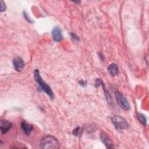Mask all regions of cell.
I'll return each mask as SVG.
<instances>
[{
    "label": "cell",
    "instance_id": "cell-1",
    "mask_svg": "<svg viewBox=\"0 0 149 149\" xmlns=\"http://www.w3.org/2000/svg\"><path fill=\"white\" fill-rule=\"evenodd\" d=\"M40 147L44 149H57L59 147V143L55 137L48 135L41 139Z\"/></svg>",
    "mask_w": 149,
    "mask_h": 149
},
{
    "label": "cell",
    "instance_id": "cell-2",
    "mask_svg": "<svg viewBox=\"0 0 149 149\" xmlns=\"http://www.w3.org/2000/svg\"><path fill=\"white\" fill-rule=\"evenodd\" d=\"M34 77L36 81L38 84L41 89L42 90L50 97L51 99H53L54 96L51 87L42 80V77L40 76L39 70L38 69H36L34 70Z\"/></svg>",
    "mask_w": 149,
    "mask_h": 149
},
{
    "label": "cell",
    "instance_id": "cell-3",
    "mask_svg": "<svg viewBox=\"0 0 149 149\" xmlns=\"http://www.w3.org/2000/svg\"><path fill=\"white\" fill-rule=\"evenodd\" d=\"M111 122L116 129H126L129 125L126 120L119 115H113L111 118Z\"/></svg>",
    "mask_w": 149,
    "mask_h": 149
},
{
    "label": "cell",
    "instance_id": "cell-4",
    "mask_svg": "<svg viewBox=\"0 0 149 149\" xmlns=\"http://www.w3.org/2000/svg\"><path fill=\"white\" fill-rule=\"evenodd\" d=\"M115 98L118 104L122 109L125 110L130 109V107L129 103L127 100V99L126 98V97L122 94H121L118 91H116L115 92Z\"/></svg>",
    "mask_w": 149,
    "mask_h": 149
},
{
    "label": "cell",
    "instance_id": "cell-5",
    "mask_svg": "<svg viewBox=\"0 0 149 149\" xmlns=\"http://www.w3.org/2000/svg\"><path fill=\"white\" fill-rule=\"evenodd\" d=\"M13 65L15 69L17 72H22L25 66L23 60L19 56H16L13 59Z\"/></svg>",
    "mask_w": 149,
    "mask_h": 149
},
{
    "label": "cell",
    "instance_id": "cell-6",
    "mask_svg": "<svg viewBox=\"0 0 149 149\" xmlns=\"http://www.w3.org/2000/svg\"><path fill=\"white\" fill-rule=\"evenodd\" d=\"M52 36L53 40L55 42H59L62 40L63 36L62 34V31L59 27L56 26L53 29L52 31Z\"/></svg>",
    "mask_w": 149,
    "mask_h": 149
},
{
    "label": "cell",
    "instance_id": "cell-7",
    "mask_svg": "<svg viewBox=\"0 0 149 149\" xmlns=\"http://www.w3.org/2000/svg\"><path fill=\"white\" fill-rule=\"evenodd\" d=\"M101 138L104 143V144L105 145V146L108 148H113V144L112 140L111 137L105 132H101Z\"/></svg>",
    "mask_w": 149,
    "mask_h": 149
},
{
    "label": "cell",
    "instance_id": "cell-8",
    "mask_svg": "<svg viewBox=\"0 0 149 149\" xmlns=\"http://www.w3.org/2000/svg\"><path fill=\"white\" fill-rule=\"evenodd\" d=\"M12 127V123L8 120H1V124H0V127H1V131L2 134H5Z\"/></svg>",
    "mask_w": 149,
    "mask_h": 149
},
{
    "label": "cell",
    "instance_id": "cell-9",
    "mask_svg": "<svg viewBox=\"0 0 149 149\" xmlns=\"http://www.w3.org/2000/svg\"><path fill=\"white\" fill-rule=\"evenodd\" d=\"M21 127L23 131L27 136L30 134V133L33 129V126L26 122V121H22V122L21 123Z\"/></svg>",
    "mask_w": 149,
    "mask_h": 149
},
{
    "label": "cell",
    "instance_id": "cell-10",
    "mask_svg": "<svg viewBox=\"0 0 149 149\" xmlns=\"http://www.w3.org/2000/svg\"><path fill=\"white\" fill-rule=\"evenodd\" d=\"M108 70L109 73L113 76H116L119 73V68L116 64L111 63L108 67Z\"/></svg>",
    "mask_w": 149,
    "mask_h": 149
},
{
    "label": "cell",
    "instance_id": "cell-11",
    "mask_svg": "<svg viewBox=\"0 0 149 149\" xmlns=\"http://www.w3.org/2000/svg\"><path fill=\"white\" fill-rule=\"evenodd\" d=\"M137 118L139 120V121L144 125L146 126L147 124V119L145 116V115L143 113H137Z\"/></svg>",
    "mask_w": 149,
    "mask_h": 149
},
{
    "label": "cell",
    "instance_id": "cell-12",
    "mask_svg": "<svg viewBox=\"0 0 149 149\" xmlns=\"http://www.w3.org/2000/svg\"><path fill=\"white\" fill-rule=\"evenodd\" d=\"M70 36H71V38L74 41H78L79 40V38L76 34H75L74 33H70Z\"/></svg>",
    "mask_w": 149,
    "mask_h": 149
},
{
    "label": "cell",
    "instance_id": "cell-13",
    "mask_svg": "<svg viewBox=\"0 0 149 149\" xmlns=\"http://www.w3.org/2000/svg\"><path fill=\"white\" fill-rule=\"evenodd\" d=\"M6 6L3 1H1V12H3L5 10Z\"/></svg>",
    "mask_w": 149,
    "mask_h": 149
},
{
    "label": "cell",
    "instance_id": "cell-14",
    "mask_svg": "<svg viewBox=\"0 0 149 149\" xmlns=\"http://www.w3.org/2000/svg\"><path fill=\"white\" fill-rule=\"evenodd\" d=\"M80 130V127H76V129H74L73 131V135H75V136H77L78 134V133H79V130Z\"/></svg>",
    "mask_w": 149,
    "mask_h": 149
},
{
    "label": "cell",
    "instance_id": "cell-15",
    "mask_svg": "<svg viewBox=\"0 0 149 149\" xmlns=\"http://www.w3.org/2000/svg\"><path fill=\"white\" fill-rule=\"evenodd\" d=\"M24 17L26 18V19L28 22H32V20H31V19L28 16V15H27L26 12H24Z\"/></svg>",
    "mask_w": 149,
    "mask_h": 149
}]
</instances>
